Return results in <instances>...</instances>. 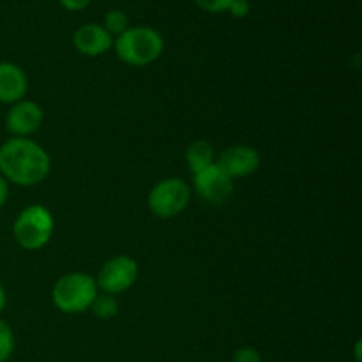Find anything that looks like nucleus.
Here are the masks:
<instances>
[{"label": "nucleus", "instance_id": "nucleus-1", "mask_svg": "<svg viewBox=\"0 0 362 362\" xmlns=\"http://www.w3.org/2000/svg\"><path fill=\"white\" fill-rule=\"evenodd\" d=\"M52 170L49 154L30 138H9L0 145V175L11 184L30 187L41 184Z\"/></svg>", "mask_w": 362, "mask_h": 362}, {"label": "nucleus", "instance_id": "nucleus-2", "mask_svg": "<svg viewBox=\"0 0 362 362\" xmlns=\"http://www.w3.org/2000/svg\"><path fill=\"white\" fill-rule=\"evenodd\" d=\"M117 57L133 67H145L156 62L165 49V39L152 27H129L113 39Z\"/></svg>", "mask_w": 362, "mask_h": 362}, {"label": "nucleus", "instance_id": "nucleus-3", "mask_svg": "<svg viewBox=\"0 0 362 362\" xmlns=\"http://www.w3.org/2000/svg\"><path fill=\"white\" fill-rule=\"evenodd\" d=\"M99 293L98 283L85 272H69L60 276L52 290V300L59 311L66 315H80L88 311L92 300Z\"/></svg>", "mask_w": 362, "mask_h": 362}, {"label": "nucleus", "instance_id": "nucleus-4", "mask_svg": "<svg viewBox=\"0 0 362 362\" xmlns=\"http://www.w3.org/2000/svg\"><path fill=\"white\" fill-rule=\"evenodd\" d=\"M55 219L45 205H28L13 223V237L20 247L27 251H39L52 240Z\"/></svg>", "mask_w": 362, "mask_h": 362}, {"label": "nucleus", "instance_id": "nucleus-5", "mask_svg": "<svg viewBox=\"0 0 362 362\" xmlns=\"http://www.w3.org/2000/svg\"><path fill=\"white\" fill-rule=\"evenodd\" d=\"M191 200L189 184L177 177H168L154 184L147 197L148 211L161 219L182 214Z\"/></svg>", "mask_w": 362, "mask_h": 362}, {"label": "nucleus", "instance_id": "nucleus-6", "mask_svg": "<svg viewBox=\"0 0 362 362\" xmlns=\"http://www.w3.org/2000/svg\"><path fill=\"white\" fill-rule=\"evenodd\" d=\"M138 279V264L127 255H117L106 260L95 278L98 288L108 296L127 292Z\"/></svg>", "mask_w": 362, "mask_h": 362}, {"label": "nucleus", "instance_id": "nucleus-7", "mask_svg": "<svg viewBox=\"0 0 362 362\" xmlns=\"http://www.w3.org/2000/svg\"><path fill=\"white\" fill-rule=\"evenodd\" d=\"M193 186L198 197L212 205L225 204L233 193V180L219 168L218 163L193 175Z\"/></svg>", "mask_w": 362, "mask_h": 362}, {"label": "nucleus", "instance_id": "nucleus-8", "mask_svg": "<svg viewBox=\"0 0 362 362\" xmlns=\"http://www.w3.org/2000/svg\"><path fill=\"white\" fill-rule=\"evenodd\" d=\"M45 112L35 101L21 99V101L11 105L9 112L6 115V129L13 134V138H28L39 131Z\"/></svg>", "mask_w": 362, "mask_h": 362}, {"label": "nucleus", "instance_id": "nucleus-9", "mask_svg": "<svg viewBox=\"0 0 362 362\" xmlns=\"http://www.w3.org/2000/svg\"><path fill=\"white\" fill-rule=\"evenodd\" d=\"M219 168L230 177V179H244L253 175L260 166V154L257 148L250 145H232L225 148L216 159Z\"/></svg>", "mask_w": 362, "mask_h": 362}, {"label": "nucleus", "instance_id": "nucleus-10", "mask_svg": "<svg viewBox=\"0 0 362 362\" xmlns=\"http://www.w3.org/2000/svg\"><path fill=\"white\" fill-rule=\"evenodd\" d=\"M73 45L81 55L99 57L113 48V37L105 30L103 25L85 23L73 34Z\"/></svg>", "mask_w": 362, "mask_h": 362}, {"label": "nucleus", "instance_id": "nucleus-11", "mask_svg": "<svg viewBox=\"0 0 362 362\" xmlns=\"http://www.w3.org/2000/svg\"><path fill=\"white\" fill-rule=\"evenodd\" d=\"M28 92V80L18 64L0 62V103L14 105L25 99Z\"/></svg>", "mask_w": 362, "mask_h": 362}, {"label": "nucleus", "instance_id": "nucleus-12", "mask_svg": "<svg viewBox=\"0 0 362 362\" xmlns=\"http://www.w3.org/2000/svg\"><path fill=\"white\" fill-rule=\"evenodd\" d=\"M186 163L191 173L197 175L198 172L209 168V166L216 163L214 147L207 140L193 141V144H189V147L186 151Z\"/></svg>", "mask_w": 362, "mask_h": 362}, {"label": "nucleus", "instance_id": "nucleus-13", "mask_svg": "<svg viewBox=\"0 0 362 362\" xmlns=\"http://www.w3.org/2000/svg\"><path fill=\"white\" fill-rule=\"evenodd\" d=\"M88 310L92 311L95 318L99 320H112L113 317H117L119 313V303H117L115 296H108V293H98L95 299L92 300L90 308Z\"/></svg>", "mask_w": 362, "mask_h": 362}, {"label": "nucleus", "instance_id": "nucleus-14", "mask_svg": "<svg viewBox=\"0 0 362 362\" xmlns=\"http://www.w3.org/2000/svg\"><path fill=\"white\" fill-rule=\"evenodd\" d=\"M105 30L110 35H120L122 32H126L129 28V18L124 11L120 9H112L105 14V23H103Z\"/></svg>", "mask_w": 362, "mask_h": 362}, {"label": "nucleus", "instance_id": "nucleus-15", "mask_svg": "<svg viewBox=\"0 0 362 362\" xmlns=\"http://www.w3.org/2000/svg\"><path fill=\"white\" fill-rule=\"evenodd\" d=\"M14 346H16V339H14L13 327L0 318V362H7L11 359Z\"/></svg>", "mask_w": 362, "mask_h": 362}, {"label": "nucleus", "instance_id": "nucleus-16", "mask_svg": "<svg viewBox=\"0 0 362 362\" xmlns=\"http://www.w3.org/2000/svg\"><path fill=\"white\" fill-rule=\"evenodd\" d=\"M194 2H197V6L200 7V9L207 11V13L218 14L228 11L233 0H194Z\"/></svg>", "mask_w": 362, "mask_h": 362}, {"label": "nucleus", "instance_id": "nucleus-17", "mask_svg": "<svg viewBox=\"0 0 362 362\" xmlns=\"http://www.w3.org/2000/svg\"><path fill=\"white\" fill-rule=\"evenodd\" d=\"M233 362H262V356L253 346H240L232 357Z\"/></svg>", "mask_w": 362, "mask_h": 362}, {"label": "nucleus", "instance_id": "nucleus-18", "mask_svg": "<svg viewBox=\"0 0 362 362\" xmlns=\"http://www.w3.org/2000/svg\"><path fill=\"white\" fill-rule=\"evenodd\" d=\"M228 11L233 18H246L250 14V2L247 0H233Z\"/></svg>", "mask_w": 362, "mask_h": 362}, {"label": "nucleus", "instance_id": "nucleus-19", "mask_svg": "<svg viewBox=\"0 0 362 362\" xmlns=\"http://www.w3.org/2000/svg\"><path fill=\"white\" fill-rule=\"evenodd\" d=\"M62 4V7H66L67 11H81L90 4V0H59Z\"/></svg>", "mask_w": 362, "mask_h": 362}, {"label": "nucleus", "instance_id": "nucleus-20", "mask_svg": "<svg viewBox=\"0 0 362 362\" xmlns=\"http://www.w3.org/2000/svg\"><path fill=\"white\" fill-rule=\"evenodd\" d=\"M7 198H9V182L0 175V209L6 205Z\"/></svg>", "mask_w": 362, "mask_h": 362}, {"label": "nucleus", "instance_id": "nucleus-21", "mask_svg": "<svg viewBox=\"0 0 362 362\" xmlns=\"http://www.w3.org/2000/svg\"><path fill=\"white\" fill-rule=\"evenodd\" d=\"M6 304H7V293H6V288H4V286L0 285V315H2V311L6 310Z\"/></svg>", "mask_w": 362, "mask_h": 362}, {"label": "nucleus", "instance_id": "nucleus-22", "mask_svg": "<svg viewBox=\"0 0 362 362\" xmlns=\"http://www.w3.org/2000/svg\"><path fill=\"white\" fill-rule=\"evenodd\" d=\"M356 361L361 362V341L356 343Z\"/></svg>", "mask_w": 362, "mask_h": 362}]
</instances>
